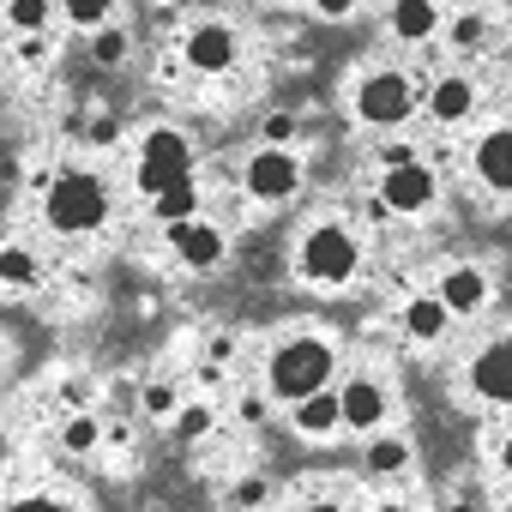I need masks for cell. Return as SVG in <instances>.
I'll return each instance as SVG.
<instances>
[{"label":"cell","mask_w":512,"mask_h":512,"mask_svg":"<svg viewBox=\"0 0 512 512\" xmlns=\"http://www.w3.org/2000/svg\"><path fill=\"white\" fill-rule=\"evenodd\" d=\"M43 211H49V223H55L61 235H85V229H97V223L109 217V193H103L97 175L67 169V175H55V187L43 193Z\"/></svg>","instance_id":"1"},{"label":"cell","mask_w":512,"mask_h":512,"mask_svg":"<svg viewBox=\"0 0 512 512\" xmlns=\"http://www.w3.org/2000/svg\"><path fill=\"white\" fill-rule=\"evenodd\" d=\"M326 380H332V350H326L320 338H290V344L272 356V392L290 398V404H302V398L320 392Z\"/></svg>","instance_id":"2"},{"label":"cell","mask_w":512,"mask_h":512,"mask_svg":"<svg viewBox=\"0 0 512 512\" xmlns=\"http://www.w3.org/2000/svg\"><path fill=\"white\" fill-rule=\"evenodd\" d=\"M302 278H314V284H344V278H356V241H350V229L320 223V229L302 241Z\"/></svg>","instance_id":"3"},{"label":"cell","mask_w":512,"mask_h":512,"mask_svg":"<svg viewBox=\"0 0 512 512\" xmlns=\"http://www.w3.org/2000/svg\"><path fill=\"white\" fill-rule=\"evenodd\" d=\"M187 163H193V145L175 133V127H157L145 145H139V187L157 199L163 187H175V181H187Z\"/></svg>","instance_id":"4"},{"label":"cell","mask_w":512,"mask_h":512,"mask_svg":"<svg viewBox=\"0 0 512 512\" xmlns=\"http://www.w3.org/2000/svg\"><path fill=\"white\" fill-rule=\"evenodd\" d=\"M416 109V85L404 79V73H368L362 85H356V115L368 121V127H392V121H404Z\"/></svg>","instance_id":"5"},{"label":"cell","mask_w":512,"mask_h":512,"mask_svg":"<svg viewBox=\"0 0 512 512\" xmlns=\"http://www.w3.org/2000/svg\"><path fill=\"white\" fill-rule=\"evenodd\" d=\"M296 181H302V169H296V157L290 151H260V157H253L247 163V193L253 199H266V205H278V199H290L296 193Z\"/></svg>","instance_id":"6"},{"label":"cell","mask_w":512,"mask_h":512,"mask_svg":"<svg viewBox=\"0 0 512 512\" xmlns=\"http://www.w3.org/2000/svg\"><path fill=\"white\" fill-rule=\"evenodd\" d=\"M380 199H386V211H422V205H434V169H428V163L386 169Z\"/></svg>","instance_id":"7"},{"label":"cell","mask_w":512,"mask_h":512,"mask_svg":"<svg viewBox=\"0 0 512 512\" xmlns=\"http://www.w3.org/2000/svg\"><path fill=\"white\" fill-rule=\"evenodd\" d=\"M470 386H476V398H488V404H512V338L488 344V350L470 362Z\"/></svg>","instance_id":"8"},{"label":"cell","mask_w":512,"mask_h":512,"mask_svg":"<svg viewBox=\"0 0 512 512\" xmlns=\"http://www.w3.org/2000/svg\"><path fill=\"white\" fill-rule=\"evenodd\" d=\"M187 67H193V73H229V67H235V31L199 25V31L187 37Z\"/></svg>","instance_id":"9"},{"label":"cell","mask_w":512,"mask_h":512,"mask_svg":"<svg viewBox=\"0 0 512 512\" xmlns=\"http://www.w3.org/2000/svg\"><path fill=\"white\" fill-rule=\"evenodd\" d=\"M169 235H175V253H181L193 272H211L223 260V235L211 223H169Z\"/></svg>","instance_id":"10"},{"label":"cell","mask_w":512,"mask_h":512,"mask_svg":"<svg viewBox=\"0 0 512 512\" xmlns=\"http://www.w3.org/2000/svg\"><path fill=\"white\" fill-rule=\"evenodd\" d=\"M380 416H386V392H380L374 380H350V386H344V428L374 434Z\"/></svg>","instance_id":"11"},{"label":"cell","mask_w":512,"mask_h":512,"mask_svg":"<svg viewBox=\"0 0 512 512\" xmlns=\"http://www.w3.org/2000/svg\"><path fill=\"white\" fill-rule=\"evenodd\" d=\"M338 422H344V392H332V386H320V392H308V398L296 404V428L314 434V440L332 434Z\"/></svg>","instance_id":"12"},{"label":"cell","mask_w":512,"mask_h":512,"mask_svg":"<svg viewBox=\"0 0 512 512\" xmlns=\"http://www.w3.org/2000/svg\"><path fill=\"white\" fill-rule=\"evenodd\" d=\"M476 175H482L488 187L512 193V127H500V133H488V139L476 145Z\"/></svg>","instance_id":"13"},{"label":"cell","mask_w":512,"mask_h":512,"mask_svg":"<svg viewBox=\"0 0 512 512\" xmlns=\"http://www.w3.org/2000/svg\"><path fill=\"white\" fill-rule=\"evenodd\" d=\"M482 296H488V278H482L476 266H452V272L440 278V302H446L452 314H470V308H482Z\"/></svg>","instance_id":"14"},{"label":"cell","mask_w":512,"mask_h":512,"mask_svg":"<svg viewBox=\"0 0 512 512\" xmlns=\"http://www.w3.org/2000/svg\"><path fill=\"white\" fill-rule=\"evenodd\" d=\"M428 109H434V121H464L476 109V85L470 79H440L428 91Z\"/></svg>","instance_id":"15"},{"label":"cell","mask_w":512,"mask_h":512,"mask_svg":"<svg viewBox=\"0 0 512 512\" xmlns=\"http://www.w3.org/2000/svg\"><path fill=\"white\" fill-rule=\"evenodd\" d=\"M446 314H452V308H446L440 296H416V302L404 308V332L422 338V344H434V338L446 332Z\"/></svg>","instance_id":"16"},{"label":"cell","mask_w":512,"mask_h":512,"mask_svg":"<svg viewBox=\"0 0 512 512\" xmlns=\"http://www.w3.org/2000/svg\"><path fill=\"white\" fill-rule=\"evenodd\" d=\"M392 31L404 43H422L434 31V0H398V7H392Z\"/></svg>","instance_id":"17"},{"label":"cell","mask_w":512,"mask_h":512,"mask_svg":"<svg viewBox=\"0 0 512 512\" xmlns=\"http://www.w3.org/2000/svg\"><path fill=\"white\" fill-rule=\"evenodd\" d=\"M193 205H199V193H193V181H175V187H163V193L151 199V211H157V223H193Z\"/></svg>","instance_id":"18"},{"label":"cell","mask_w":512,"mask_h":512,"mask_svg":"<svg viewBox=\"0 0 512 512\" xmlns=\"http://www.w3.org/2000/svg\"><path fill=\"white\" fill-rule=\"evenodd\" d=\"M404 464H410V446H404V440H374V446H368V470H374V476H398Z\"/></svg>","instance_id":"19"},{"label":"cell","mask_w":512,"mask_h":512,"mask_svg":"<svg viewBox=\"0 0 512 512\" xmlns=\"http://www.w3.org/2000/svg\"><path fill=\"white\" fill-rule=\"evenodd\" d=\"M0 278H7V290H31L37 284V260L25 247H7V260H0Z\"/></svg>","instance_id":"20"},{"label":"cell","mask_w":512,"mask_h":512,"mask_svg":"<svg viewBox=\"0 0 512 512\" xmlns=\"http://www.w3.org/2000/svg\"><path fill=\"white\" fill-rule=\"evenodd\" d=\"M43 19H49V0H7V25H13V31L37 37V31H43Z\"/></svg>","instance_id":"21"},{"label":"cell","mask_w":512,"mask_h":512,"mask_svg":"<svg viewBox=\"0 0 512 512\" xmlns=\"http://www.w3.org/2000/svg\"><path fill=\"white\" fill-rule=\"evenodd\" d=\"M97 440H103V428H97V416H85V410H73V422L61 428V446H67V452H91Z\"/></svg>","instance_id":"22"},{"label":"cell","mask_w":512,"mask_h":512,"mask_svg":"<svg viewBox=\"0 0 512 512\" xmlns=\"http://www.w3.org/2000/svg\"><path fill=\"white\" fill-rule=\"evenodd\" d=\"M199 434H211V410L205 404H181L175 410V440H199Z\"/></svg>","instance_id":"23"},{"label":"cell","mask_w":512,"mask_h":512,"mask_svg":"<svg viewBox=\"0 0 512 512\" xmlns=\"http://www.w3.org/2000/svg\"><path fill=\"white\" fill-rule=\"evenodd\" d=\"M482 31H488V25H482L476 13H458V19H452V49H476Z\"/></svg>","instance_id":"24"},{"label":"cell","mask_w":512,"mask_h":512,"mask_svg":"<svg viewBox=\"0 0 512 512\" xmlns=\"http://www.w3.org/2000/svg\"><path fill=\"white\" fill-rule=\"evenodd\" d=\"M91 55H97L103 67H121V61H127V37H121V31H97V49H91Z\"/></svg>","instance_id":"25"},{"label":"cell","mask_w":512,"mask_h":512,"mask_svg":"<svg viewBox=\"0 0 512 512\" xmlns=\"http://www.w3.org/2000/svg\"><path fill=\"white\" fill-rule=\"evenodd\" d=\"M61 7H67V19H73V25H103L109 0H61Z\"/></svg>","instance_id":"26"},{"label":"cell","mask_w":512,"mask_h":512,"mask_svg":"<svg viewBox=\"0 0 512 512\" xmlns=\"http://www.w3.org/2000/svg\"><path fill=\"white\" fill-rule=\"evenodd\" d=\"M145 410L151 416H175L181 404H175V386H145Z\"/></svg>","instance_id":"27"},{"label":"cell","mask_w":512,"mask_h":512,"mask_svg":"<svg viewBox=\"0 0 512 512\" xmlns=\"http://www.w3.org/2000/svg\"><path fill=\"white\" fill-rule=\"evenodd\" d=\"M266 494H272V488H266L260 476H241V482H235V506H266Z\"/></svg>","instance_id":"28"},{"label":"cell","mask_w":512,"mask_h":512,"mask_svg":"<svg viewBox=\"0 0 512 512\" xmlns=\"http://www.w3.org/2000/svg\"><path fill=\"white\" fill-rule=\"evenodd\" d=\"M91 398H97V386H91V380H67V386H61V404H67V410H85Z\"/></svg>","instance_id":"29"},{"label":"cell","mask_w":512,"mask_h":512,"mask_svg":"<svg viewBox=\"0 0 512 512\" xmlns=\"http://www.w3.org/2000/svg\"><path fill=\"white\" fill-rule=\"evenodd\" d=\"M296 139V121L290 115H266V145H290Z\"/></svg>","instance_id":"30"},{"label":"cell","mask_w":512,"mask_h":512,"mask_svg":"<svg viewBox=\"0 0 512 512\" xmlns=\"http://www.w3.org/2000/svg\"><path fill=\"white\" fill-rule=\"evenodd\" d=\"M19 61H25V67L49 61V43H43V37H25V43H19Z\"/></svg>","instance_id":"31"},{"label":"cell","mask_w":512,"mask_h":512,"mask_svg":"<svg viewBox=\"0 0 512 512\" xmlns=\"http://www.w3.org/2000/svg\"><path fill=\"white\" fill-rule=\"evenodd\" d=\"M380 163L386 169H404V163H416V151L410 145H380Z\"/></svg>","instance_id":"32"},{"label":"cell","mask_w":512,"mask_h":512,"mask_svg":"<svg viewBox=\"0 0 512 512\" xmlns=\"http://www.w3.org/2000/svg\"><path fill=\"white\" fill-rule=\"evenodd\" d=\"M314 7H320L326 19H350V13H356V0H314Z\"/></svg>","instance_id":"33"},{"label":"cell","mask_w":512,"mask_h":512,"mask_svg":"<svg viewBox=\"0 0 512 512\" xmlns=\"http://www.w3.org/2000/svg\"><path fill=\"white\" fill-rule=\"evenodd\" d=\"M115 133H121V127H115L109 115H97V121H91V139H97V145H115Z\"/></svg>","instance_id":"34"},{"label":"cell","mask_w":512,"mask_h":512,"mask_svg":"<svg viewBox=\"0 0 512 512\" xmlns=\"http://www.w3.org/2000/svg\"><path fill=\"white\" fill-rule=\"evenodd\" d=\"M266 416V398H241V422H260Z\"/></svg>","instance_id":"35"},{"label":"cell","mask_w":512,"mask_h":512,"mask_svg":"<svg viewBox=\"0 0 512 512\" xmlns=\"http://www.w3.org/2000/svg\"><path fill=\"white\" fill-rule=\"evenodd\" d=\"M500 470H506V476H512V440H506V446H500Z\"/></svg>","instance_id":"36"}]
</instances>
